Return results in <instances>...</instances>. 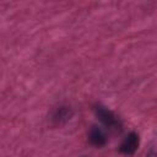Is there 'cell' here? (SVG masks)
I'll use <instances>...</instances> for the list:
<instances>
[{"instance_id":"obj_1","label":"cell","mask_w":157,"mask_h":157,"mask_svg":"<svg viewBox=\"0 0 157 157\" xmlns=\"http://www.w3.org/2000/svg\"><path fill=\"white\" fill-rule=\"evenodd\" d=\"M94 113L96 117L98 118V120L104 124L108 128H115L118 125V119L115 118V115L113 114V112H110L108 108L103 107V105H97L94 108Z\"/></svg>"},{"instance_id":"obj_2","label":"cell","mask_w":157,"mask_h":157,"mask_svg":"<svg viewBox=\"0 0 157 157\" xmlns=\"http://www.w3.org/2000/svg\"><path fill=\"white\" fill-rule=\"evenodd\" d=\"M139 147V135L136 132H130L123 140L120 145V152L124 155H132Z\"/></svg>"},{"instance_id":"obj_3","label":"cell","mask_w":157,"mask_h":157,"mask_svg":"<svg viewBox=\"0 0 157 157\" xmlns=\"http://www.w3.org/2000/svg\"><path fill=\"white\" fill-rule=\"evenodd\" d=\"M88 139H90V142L97 147L104 146L107 144V136H105L104 131L98 126L91 128V130L88 132Z\"/></svg>"},{"instance_id":"obj_4","label":"cell","mask_w":157,"mask_h":157,"mask_svg":"<svg viewBox=\"0 0 157 157\" xmlns=\"http://www.w3.org/2000/svg\"><path fill=\"white\" fill-rule=\"evenodd\" d=\"M72 117V112L69 107H59L55 109V112L53 113V121L58 125H61V124H65L67 120H70V118Z\"/></svg>"}]
</instances>
